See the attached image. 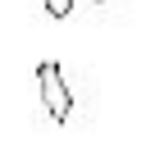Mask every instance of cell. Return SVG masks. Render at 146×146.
Here are the masks:
<instances>
[{
  "label": "cell",
  "instance_id": "obj_1",
  "mask_svg": "<svg viewBox=\"0 0 146 146\" xmlns=\"http://www.w3.org/2000/svg\"><path fill=\"white\" fill-rule=\"evenodd\" d=\"M36 82H41V105L55 123H68L73 119V87L64 82V68L55 59H41L36 64Z\"/></svg>",
  "mask_w": 146,
  "mask_h": 146
},
{
  "label": "cell",
  "instance_id": "obj_2",
  "mask_svg": "<svg viewBox=\"0 0 146 146\" xmlns=\"http://www.w3.org/2000/svg\"><path fill=\"white\" fill-rule=\"evenodd\" d=\"M41 5H46V14H50V18H59V23L73 14V0H41Z\"/></svg>",
  "mask_w": 146,
  "mask_h": 146
}]
</instances>
